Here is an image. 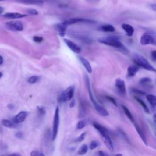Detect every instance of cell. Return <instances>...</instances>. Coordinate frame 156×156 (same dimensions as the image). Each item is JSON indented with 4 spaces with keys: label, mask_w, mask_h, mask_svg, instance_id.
Returning a JSON list of instances; mask_svg holds the SVG:
<instances>
[{
    "label": "cell",
    "mask_w": 156,
    "mask_h": 156,
    "mask_svg": "<svg viewBox=\"0 0 156 156\" xmlns=\"http://www.w3.org/2000/svg\"><path fill=\"white\" fill-rule=\"evenodd\" d=\"M88 150V146L87 144H84L80 146V147L77 153L79 155H83V154H85L87 152Z\"/></svg>",
    "instance_id": "24"
},
{
    "label": "cell",
    "mask_w": 156,
    "mask_h": 156,
    "mask_svg": "<svg viewBox=\"0 0 156 156\" xmlns=\"http://www.w3.org/2000/svg\"><path fill=\"white\" fill-rule=\"evenodd\" d=\"M31 155H44L43 154H42L41 152H39V151H33L31 153H30Z\"/></svg>",
    "instance_id": "34"
},
{
    "label": "cell",
    "mask_w": 156,
    "mask_h": 156,
    "mask_svg": "<svg viewBox=\"0 0 156 156\" xmlns=\"http://www.w3.org/2000/svg\"><path fill=\"white\" fill-rule=\"evenodd\" d=\"M99 30L104 32H113L115 31V28L112 25L105 24L100 26Z\"/></svg>",
    "instance_id": "18"
},
{
    "label": "cell",
    "mask_w": 156,
    "mask_h": 156,
    "mask_svg": "<svg viewBox=\"0 0 156 156\" xmlns=\"http://www.w3.org/2000/svg\"><path fill=\"white\" fill-rule=\"evenodd\" d=\"M5 1V0H0V1Z\"/></svg>",
    "instance_id": "49"
},
{
    "label": "cell",
    "mask_w": 156,
    "mask_h": 156,
    "mask_svg": "<svg viewBox=\"0 0 156 156\" xmlns=\"http://www.w3.org/2000/svg\"><path fill=\"white\" fill-rule=\"evenodd\" d=\"M79 58L80 61L81 62V63H82V65H83L85 68L86 69L88 73H91V72H92V68H91V66L90 62L86 58H85L83 57H79Z\"/></svg>",
    "instance_id": "16"
},
{
    "label": "cell",
    "mask_w": 156,
    "mask_h": 156,
    "mask_svg": "<svg viewBox=\"0 0 156 156\" xmlns=\"http://www.w3.org/2000/svg\"><path fill=\"white\" fill-rule=\"evenodd\" d=\"M33 40L36 43H41L43 40V38L40 36H34Z\"/></svg>",
    "instance_id": "30"
},
{
    "label": "cell",
    "mask_w": 156,
    "mask_h": 156,
    "mask_svg": "<svg viewBox=\"0 0 156 156\" xmlns=\"http://www.w3.org/2000/svg\"><path fill=\"white\" fill-rule=\"evenodd\" d=\"M64 41L66 43V44L68 46V47L74 53L76 54H79L81 52V49L80 48L77 46L76 43H74L73 41H72L71 40L67 39V38H65L64 39Z\"/></svg>",
    "instance_id": "10"
},
{
    "label": "cell",
    "mask_w": 156,
    "mask_h": 156,
    "mask_svg": "<svg viewBox=\"0 0 156 156\" xmlns=\"http://www.w3.org/2000/svg\"><path fill=\"white\" fill-rule=\"evenodd\" d=\"M152 80L149 77H143L139 80V83L141 85H145L149 83H151Z\"/></svg>",
    "instance_id": "25"
},
{
    "label": "cell",
    "mask_w": 156,
    "mask_h": 156,
    "mask_svg": "<svg viewBox=\"0 0 156 156\" xmlns=\"http://www.w3.org/2000/svg\"><path fill=\"white\" fill-rule=\"evenodd\" d=\"M151 58L153 60L156 61V50H154L151 52Z\"/></svg>",
    "instance_id": "35"
},
{
    "label": "cell",
    "mask_w": 156,
    "mask_h": 156,
    "mask_svg": "<svg viewBox=\"0 0 156 156\" xmlns=\"http://www.w3.org/2000/svg\"><path fill=\"white\" fill-rule=\"evenodd\" d=\"M122 110H123V111H124L125 115L127 116V117L130 120L131 122H132L133 123H134L135 121H134L133 116L132 113L130 112V111L129 110V108H128L127 107H126L125 105H122Z\"/></svg>",
    "instance_id": "20"
},
{
    "label": "cell",
    "mask_w": 156,
    "mask_h": 156,
    "mask_svg": "<svg viewBox=\"0 0 156 156\" xmlns=\"http://www.w3.org/2000/svg\"><path fill=\"white\" fill-rule=\"evenodd\" d=\"M87 2H90V3H93V2H98L100 0H85Z\"/></svg>",
    "instance_id": "38"
},
{
    "label": "cell",
    "mask_w": 156,
    "mask_h": 156,
    "mask_svg": "<svg viewBox=\"0 0 156 156\" xmlns=\"http://www.w3.org/2000/svg\"><path fill=\"white\" fill-rule=\"evenodd\" d=\"M98 154L99 155H101V156H104V155H107L105 153H104L103 151H99V152H98Z\"/></svg>",
    "instance_id": "40"
},
{
    "label": "cell",
    "mask_w": 156,
    "mask_h": 156,
    "mask_svg": "<svg viewBox=\"0 0 156 156\" xmlns=\"http://www.w3.org/2000/svg\"><path fill=\"white\" fill-rule=\"evenodd\" d=\"M132 91L135 93V94H139V95H143V94H145V92H143V91H141L140 90H138L137 89H135V88H133L132 89Z\"/></svg>",
    "instance_id": "33"
},
{
    "label": "cell",
    "mask_w": 156,
    "mask_h": 156,
    "mask_svg": "<svg viewBox=\"0 0 156 156\" xmlns=\"http://www.w3.org/2000/svg\"><path fill=\"white\" fill-rule=\"evenodd\" d=\"M74 100H73L71 102V103H70V104H69V107H71V108H73V107H74Z\"/></svg>",
    "instance_id": "41"
},
{
    "label": "cell",
    "mask_w": 156,
    "mask_h": 156,
    "mask_svg": "<svg viewBox=\"0 0 156 156\" xmlns=\"http://www.w3.org/2000/svg\"><path fill=\"white\" fill-rule=\"evenodd\" d=\"M74 91H75L74 85L69 86L65 90H63L61 93L58 99L59 102H66L71 100L74 96Z\"/></svg>",
    "instance_id": "3"
},
{
    "label": "cell",
    "mask_w": 156,
    "mask_h": 156,
    "mask_svg": "<svg viewBox=\"0 0 156 156\" xmlns=\"http://www.w3.org/2000/svg\"><path fill=\"white\" fill-rule=\"evenodd\" d=\"M27 114L26 111H21L14 117L13 121L16 124L21 123L25 120L27 116Z\"/></svg>",
    "instance_id": "12"
},
{
    "label": "cell",
    "mask_w": 156,
    "mask_h": 156,
    "mask_svg": "<svg viewBox=\"0 0 156 156\" xmlns=\"http://www.w3.org/2000/svg\"><path fill=\"white\" fill-rule=\"evenodd\" d=\"M15 136L18 138H22L23 136V134L21 132H18L17 133H15Z\"/></svg>",
    "instance_id": "37"
},
{
    "label": "cell",
    "mask_w": 156,
    "mask_h": 156,
    "mask_svg": "<svg viewBox=\"0 0 156 156\" xmlns=\"http://www.w3.org/2000/svg\"><path fill=\"white\" fill-rule=\"evenodd\" d=\"M153 119H154V121L155 124H156V114H154V116H153Z\"/></svg>",
    "instance_id": "44"
},
{
    "label": "cell",
    "mask_w": 156,
    "mask_h": 156,
    "mask_svg": "<svg viewBox=\"0 0 156 156\" xmlns=\"http://www.w3.org/2000/svg\"><path fill=\"white\" fill-rule=\"evenodd\" d=\"M139 70V66L135 65H131L127 68V74L129 77H133L135 76Z\"/></svg>",
    "instance_id": "15"
},
{
    "label": "cell",
    "mask_w": 156,
    "mask_h": 156,
    "mask_svg": "<svg viewBox=\"0 0 156 156\" xmlns=\"http://www.w3.org/2000/svg\"><path fill=\"white\" fill-rule=\"evenodd\" d=\"M38 108V112H40L41 115H44L46 113V111L44 110V108L43 107H37Z\"/></svg>",
    "instance_id": "36"
},
{
    "label": "cell",
    "mask_w": 156,
    "mask_h": 156,
    "mask_svg": "<svg viewBox=\"0 0 156 156\" xmlns=\"http://www.w3.org/2000/svg\"><path fill=\"white\" fill-rule=\"evenodd\" d=\"M27 12L30 14V15H36L38 14V12L34 9H29L28 10H27Z\"/></svg>",
    "instance_id": "32"
},
{
    "label": "cell",
    "mask_w": 156,
    "mask_h": 156,
    "mask_svg": "<svg viewBox=\"0 0 156 156\" xmlns=\"http://www.w3.org/2000/svg\"><path fill=\"white\" fill-rule=\"evenodd\" d=\"M7 107H8V108H9V109H12V108H13L14 105H12V104H9Z\"/></svg>",
    "instance_id": "43"
},
{
    "label": "cell",
    "mask_w": 156,
    "mask_h": 156,
    "mask_svg": "<svg viewBox=\"0 0 156 156\" xmlns=\"http://www.w3.org/2000/svg\"><path fill=\"white\" fill-rule=\"evenodd\" d=\"M60 122V117H59V108L57 107L55 110L54 120H53V127H52V140L54 141L57 135L58 126Z\"/></svg>",
    "instance_id": "4"
},
{
    "label": "cell",
    "mask_w": 156,
    "mask_h": 156,
    "mask_svg": "<svg viewBox=\"0 0 156 156\" xmlns=\"http://www.w3.org/2000/svg\"><path fill=\"white\" fill-rule=\"evenodd\" d=\"M146 99L148 101V102L152 106L155 107L156 106V96L153 94H147L146 95Z\"/></svg>",
    "instance_id": "21"
},
{
    "label": "cell",
    "mask_w": 156,
    "mask_h": 156,
    "mask_svg": "<svg viewBox=\"0 0 156 156\" xmlns=\"http://www.w3.org/2000/svg\"><path fill=\"white\" fill-rule=\"evenodd\" d=\"M4 11V8L2 7H0V15Z\"/></svg>",
    "instance_id": "45"
},
{
    "label": "cell",
    "mask_w": 156,
    "mask_h": 156,
    "mask_svg": "<svg viewBox=\"0 0 156 156\" xmlns=\"http://www.w3.org/2000/svg\"><path fill=\"white\" fill-rule=\"evenodd\" d=\"M134 98H135V99L137 101V102H138L139 104L143 107V108L145 111V112L147 113H149V110L147 106L146 105V104H145V102L143 100H141V99H140V98H138L136 96H135Z\"/></svg>",
    "instance_id": "23"
},
{
    "label": "cell",
    "mask_w": 156,
    "mask_h": 156,
    "mask_svg": "<svg viewBox=\"0 0 156 156\" xmlns=\"http://www.w3.org/2000/svg\"><path fill=\"white\" fill-rule=\"evenodd\" d=\"M63 22L67 26L76 24V23H96L95 21L91 20L80 18H73L66 20Z\"/></svg>",
    "instance_id": "7"
},
{
    "label": "cell",
    "mask_w": 156,
    "mask_h": 156,
    "mask_svg": "<svg viewBox=\"0 0 156 156\" xmlns=\"http://www.w3.org/2000/svg\"><path fill=\"white\" fill-rule=\"evenodd\" d=\"M54 26H55V28L58 31V32L59 33L60 35H61L62 37L65 35L67 25H66L63 22H62V23L55 24Z\"/></svg>",
    "instance_id": "14"
},
{
    "label": "cell",
    "mask_w": 156,
    "mask_h": 156,
    "mask_svg": "<svg viewBox=\"0 0 156 156\" xmlns=\"http://www.w3.org/2000/svg\"><path fill=\"white\" fill-rule=\"evenodd\" d=\"M17 2L26 4H32V5H40L44 2V0H16Z\"/></svg>",
    "instance_id": "17"
},
{
    "label": "cell",
    "mask_w": 156,
    "mask_h": 156,
    "mask_svg": "<svg viewBox=\"0 0 156 156\" xmlns=\"http://www.w3.org/2000/svg\"><path fill=\"white\" fill-rule=\"evenodd\" d=\"M115 87L121 95H125L126 94V83L123 79L121 78H117L115 80Z\"/></svg>",
    "instance_id": "8"
},
{
    "label": "cell",
    "mask_w": 156,
    "mask_h": 156,
    "mask_svg": "<svg viewBox=\"0 0 156 156\" xmlns=\"http://www.w3.org/2000/svg\"><path fill=\"white\" fill-rule=\"evenodd\" d=\"M40 77L37 76H33L28 79V82L29 83H35L38 81Z\"/></svg>",
    "instance_id": "26"
},
{
    "label": "cell",
    "mask_w": 156,
    "mask_h": 156,
    "mask_svg": "<svg viewBox=\"0 0 156 156\" xmlns=\"http://www.w3.org/2000/svg\"><path fill=\"white\" fill-rule=\"evenodd\" d=\"M12 155H20V154H18V153H15V154H12Z\"/></svg>",
    "instance_id": "47"
},
{
    "label": "cell",
    "mask_w": 156,
    "mask_h": 156,
    "mask_svg": "<svg viewBox=\"0 0 156 156\" xmlns=\"http://www.w3.org/2000/svg\"><path fill=\"white\" fill-rule=\"evenodd\" d=\"M98 41L101 43L104 44L105 45L110 46L115 48L119 49L123 51L128 52L127 48L124 46V44L119 41V39L118 37L114 35L107 36L105 37L101 38L98 40Z\"/></svg>",
    "instance_id": "1"
},
{
    "label": "cell",
    "mask_w": 156,
    "mask_h": 156,
    "mask_svg": "<svg viewBox=\"0 0 156 156\" xmlns=\"http://www.w3.org/2000/svg\"><path fill=\"white\" fill-rule=\"evenodd\" d=\"M121 27L128 37H132L134 33V28L132 26L129 24L123 23L122 24Z\"/></svg>",
    "instance_id": "13"
},
{
    "label": "cell",
    "mask_w": 156,
    "mask_h": 156,
    "mask_svg": "<svg viewBox=\"0 0 156 156\" xmlns=\"http://www.w3.org/2000/svg\"><path fill=\"white\" fill-rule=\"evenodd\" d=\"M135 129H136L137 133H138L139 136H140L141 139L143 141V143L145 144H147V140H146V137L145 136V134H144V132L141 130V129L140 127V126L138 124H135Z\"/></svg>",
    "instance_id": "19"
},
{
    "label": "cell",
    "mask_w": 156,
    "mask_h": 156,
    "mask_svg": "<svg viewBox=\"0 0 156 156\" xmlns=\"http://www.w3.org/2000/svg\"><path fill=\"white\" fill-rule=\"evenodd\" d=\"M151 9L154 10V11H156V4H152L151 5Z\"/></svg>",
    "instance_id": "39"
},
{
    "label": "cell",
    "mask_w": 156,
    "mask_h": 156,
    "mask_svg": "<svg viewBox=\"0 0 156 156\" xmlns=\"http://www.w3.org/2000/svg\"><path fill=\"white\" fill-rule=\"evenodd\" d=\"M3 62H4L3 57H2L1 55H0V65H2V64L3 63Z\"/></svg>",
    "instance_id": "42"
},
{
    "label": "cell",
    "mask_w": 156,
    "mask_h": 156,
    "mask_svg": "<svg viewBox=\"0 0 156 156\" xmlns=\"http://www.w3.org/2000/svg\"><path fill=\"white\" fill-rule=\"evenodd\" d=\"M105 98H106V99H108L111 103H112L113 104H114L115 106H117V103H116V101L115 100V99H114L113 98H112V97H111V96H106Z\"/></svg>",
    "instance_id": "31"
},
{
    "label": "cell",
    "mask_w": 156,
    "mask_h": 156,
    "mask_svg": "<svg viewBox=\"0 0 156 156\" xmlns=\"http://www.w3.org/2000/svg\"><path fill=\"white\" fill-rule=\"evenodd\" d=\"M86 134H87V133H86V132H83V133H81V134H80V135L77 138L76 141H77V142H80V141H83V140L85 139V138Z\"/></svg>",
    "instance_id": "29"
},
{
    "label": "cell",
    "mask_w": 156,
    "mask_h": 156,
    "mask_svg": "<svg viewBox=\"0 0 156 156\" xmlns=\"http://www.w3.org/2000/svg\"><path fill=\"white\" fill-rule=\"evenodd\" d=\"M2 17L9 18V19H17V18H21L27 16V15L26 14H21L20 13H12L9 12L6 13L2 15Z\"/></svg>",
    "instance_id": "11"
},
{
    "label": "cell",
    "mask_w": 156,
    "mask_h": 156,
    "mask_svg": "<svg viewBox=\"0 0 156 156\" xmlns=\"http://www.w3.org/2000/svg\"><path fill=\"white\" fill-rule=\"evenodd\" d=\"M133 62L139 67H141L144 69L156 72V69L154 68L148 62V60L143 56L139 54H135L133 56Z\"/></svg>",
    "instance_id": "2"
},
{
    "label": "cell",
    "mask_w": 156,
    "mask_h": 156,
    "mask_svg": "<svg viewBox=\"0 0 156 156\" xmlns=\"http://www.w3.org/2000/svg\"><path fill=\"white\" fill-rule=\"evenodd\" d=\"M2 124L4 126L9 127V128H16V125L14 121H12L8 119H3L2 120Z\"/></svg>",
    "instance_id": "22"
},
{
    "label": "cell",
    "mask_w": 156,
    "mask_h": 156,
    "mask_svg": "<svg viewBox=\"0 0 156 156\" xmlns=\"http://www.w3.org/2000/svg\"><path fill=\"white\" fill-rule=\"evenodd\" d=\"M155 41V40L154 37L149 34H144L141 35L140 38V43L141 45L143 46L154 44Z\"/></svg>",
    "instance_id": "9"
},
{
    "label": "cell",
    "mask_w": 156,
    "mask_h": 156,
    "mask_svg": "<svg viewBox=\"0 0 156 156\" xmlns=\"http://www.w3.org/2000/svg\"><path fill=\"white\" fill-rule=\"evenodd\" d=\"M85 126V122L84 121L81 120V121H79L77 122V128L78 129H83Z\"/></svg>",
    "instance_id": "28"
},
{
    "label": "cell",
    "mask_w": 156,
    "mask_h": 156,
    "mask_svg": "<svg viewBox=\"0 0 156 156\" xmlns=\"http://www.w3.org/2000/svg\"><path fill=\"white\" fill-rule=\"evenodd\" d=\"M99 145V143L96 140H93L91 142L90 144V149L91 150H93V149H94L95 148L98 147Z\"/></svg>",
    "instance_id": "27"
},
{
    "label": "cell",
    "mask_w": 156,
    "mask_h": 156,
    "mask_svg": "<svg viewBox=\"0 0 156 156\" xmlns=\"http://www.w3.org/2000/svg\"><path fill=\"white\" fill-rule=\"evenodd\" d=\"M2 132V128L0 127V133H1Z\"/></svg>",
    "instance_id": "46"
},
{
    "label": "cell",
    "mask_w": 156,
    "mask_h": 156,
    "mask_svg": "<svg viewBox=\"0 0 156 156\" xmlns=\"http://www.w3.org/2000/svg\"><path fill=\"white\" fill-rule=\"evenodd\" d=\"M2 76V73L0 71V78H1Z\"/></svg>",
    "instance_id": "48"
},
{
    "label": "cell",
    "mask_w": 156,
    "mask_h": 156,
    "mask_svg": "<svg viewBox=\"0 0 156 156\" xmlns=\"http://www.w3.org/2000/svg\"><path fill=\"white\" fill-rule=\"evenodd\" d=\"M99 133L100 134L101 138L103 140V142L105 146L107 147V149L110 151L113 152L114 151V146L112 140H111L110 136L108 134V131L99 132Z\"/></svg>",
    "instance_id": "5"
},
{
    "label": "cell",
    "mask_w": 156,
    "mask_h": 156,
    "mask_svg": "<svg viewBox=\"0 0 156 156\" xmlns=\"http://www.w3.org/2000/svg\"><path fill=\"white\" fill-rule=\"evenodd\" d=\"M7 28L13 31H22L24 29L23 24L19 21H10L5 23Z\"/></svg>",
    "instance_id": "6"
}]
</instances>
